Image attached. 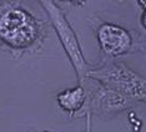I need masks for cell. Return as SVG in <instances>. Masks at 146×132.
Masks as SVG:
<instances>
[{"mask_svg": "<svg viewBox=\"0 0 146 132\" xmlns=\"http://www.w3.org/2000/svg\"><path fill=\"white\" fill-rule=\"evenodd\" d=\"M88 77L96 79L108 90H112L125 97L146 102V79L119 62H108L101 69L91 70Z\"/></svg>", "mask_w": 146, "mask_h": 132, "instance_id": "obj_1", "label": "cell"}, {"mask_svg": "<svg viewBox=\"0 0 146 132\" xmlns=\"http://www.w3.org/2000/svg\"><path fill=\"white\" fill-rule=\"evenodd\" d=\"M41 5L45 8L46 13L50 16L56 34H58L66 54H68L69 59H70L71 64L76 71V76H78L79 81H82L88 76L89 72L91 71V69L88 65V62L85 61L80 44H79L74 30L69 24V21L66 20L61 9L54 1H41Z\"/></svg>", "mask_w": 146, "mask_h": 132, "instance_id": "obj_2", "label": "cell"}, {"mask_svg": "<svg viewBox=\"0 0 146 132\" xmlns=\"http://www.w3.org/2000/svg\"><path fill=\"white\" fill-rule=\"evenodd\" d=\"M38 25L23 9H6L0 14V40L11 48H26L35 40Z\"/></svg>", "mask_w": 146, "mask_h": 132, "instance_id": "obj_3", "label": "cell"}, {"mask_svg": "<svg viewBox=\"0 0 146 132\" xmlns=\"http://www.w3.org/2000/svg\"><path fill=\"white\" fill-rule=\"evenodd\" d=\"M98 38L104 52L112 57L125 54L131 46L130 34L114 24H102L98 30Z\"/></svg>", "mask_w": 146, "mask_h": 132, "instance_id": "obj_4", "label": "cell"}, {"mask_svg": "<svg viewBox=\"0 0 146 132\" xmlns=\"http://www.w3.org/2000/svg\"><path fill=\"white\" fill-rule=\"evenodd\" d=\"M59 105L66 111H76L79 110L85 101V92L81 86H76L71 90H66L58 95Z\"/></svg>", "mask_w": 146, "mask_h": 132, "instance_id": "obj_5", "label": "cell"}, {"mask_svg": "<svg viewBox=\"0 0 146 132\" xmlns=\"http://www.w3.org/2000/svg\"><path fill=\"white\" fill-rule=\"evenodd\" d=\"M141 22H142V25H144V28L146 29V10L144 11V14L141 16Z\"/></svg>", "mask_w": 146, "mask_h": 132, "instance_id": "obj_6", "label": "cell"}, {"mask_svg": "<svg viewBox=\"0 0 146 132\" xmlns=\"http://www.w3.org/2000/svg\"><path fill=\"white\" fill-rule=\"evenodd\" d=\"M140 4H141L142 6H144V8H145V10H146V1H140Z\"/></svg>", "mask_w": 146, "mask_h": 132, "instance_id": "obj_7", "label": "cell"}]
</instances>
